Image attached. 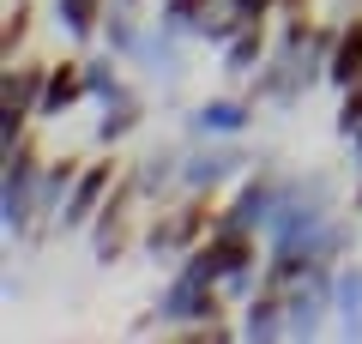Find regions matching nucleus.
I'll list each match as a JSON object with an SVG mask.
<instances>
[{"label": "nucleus", "mask_w": 362, "mask_h": 344, "mask_svg": "<svg viewBox=\"0 0 362 344\" xmlns=\"http://www.w3.org/2000/svg\"><path fill=\"white\" fill-rule=\"evenodd\" d=\"M211 205L218 200H206V193H181V200L157 205V212L145 217V229H139V254L151 260V266L175 272L181 260L211 236Z\"/></svg>", "instance_id": "f257e3e1"}, {"label": "nucleus", "mask_w": 362, "mask_h": 344, "mask_svg": "<svg viewBox=\"0 0 362 344\" xmlns=\"http://www.w3.org/2000/svg\"><path fill=\"white\" fill-rule=\"evenodd\" d=\"M37 188H42V151L37 139L0 151V229L6 242H25L37 236Z\"/></svg>", "instance_id": "f03ea898"}, {"label": "nucleus", "mask_w": 362, "mask_h": 344, "mask_svg": "<svg viewBox=\"0 0 362 344\" xmlns=\"http://www.w3.org/2000/svg\"><path fill=\"white\" fill-rule=\"evenodd\" d=\"M266 157L247 139H187V157H181V193H206V200H223L247 169H259Z\"/></svg>", "instance_id": "7ed1b4c3"}, {"label": "nucleus", "mask_w": 362, "mask_h": 344, "mask_svg": "<svg viewBox=\"0 0 362 344\" xmlns=\"http://www.w3.org/2000/svg\"><path fill=\"white\" fill-rule=\"evenodd\" d=\"M284 302H290V338H296V344L326 338L332 320H338V266L314 260V266L284 290Z\"/></svg>", "instance_id": "20e7f679"}, {"label": "nucleus", "mask_w": 362, "mask_h": 344, "mask_svg": "<svg viewBox=\"0 0 362 344\" xmlns=\"http://www.w3.org/2000/svg\"><path fill=\"white\" fill-rule=\"evenodd\" d=\"M139 188L127 181V169H121V181H115V193L103 200V212L90 217V229H85V242H90V260L97 266H121V254H127L133 242H139V229L145 224H133V212H139Z\"/></svg>", "instance_id": "39448f33"}, {"label": "nucleus", "mask_w": 362, "mask_h": 344, "mask_svg": "<svg viewBox=\"0 0 362 344\" xmlns=\"http://www.w3.org/2000/svg\"><path fill=\"white\" fill-rule=\"evenodd\" d=\"M259 121V103L247 91H218V97L181 109V139H247Z\"/></svg>", "instance_id": "423d86ee"}, {"label": "nucleus", "mask_w": 362, "mask_h": 344, "mask_svg": "<svg viewBox=\"0 0 362 344\" xmlns=\"http://www.w3.org/2000/svg\"><path fill=\"white\" fill-rule=\"evenodd\" d=\"M157 320H163L169 332L181 326H206V320H223V308H230V296H223V284H199V278H181V272H169V284L157 290Z\"/></svg>", "instance_id": "0eeeda50"}, {"label": "nucleus", "mask_w": 362, "mask_h": 344, "mask_svg": "<svg viewBox=\"0 0 362 344\" xmlns=\"http://www.w3.org/2000/svg\"><path fill=\"white\" fill-rule=\"evenodd\" d=\"M115 181H121L115 151H97V157H85V169H78L73 193H66V205H61V236H85V229H90V217L103 212V200L115 193Z\"/></svg>", "instance_id": "6e6552de"}, {"label": "nucleus", "mask_w": 362, "mask_h": 344, "mask_svg": "<svg viewBox=\"0 0 362 344\" xmlns=\"http://www.w3.org/2000/svg\"><path fill=\"white\" fill-rule=\"evenodd\" d=\"M181 157H187V139L175 133V139H157L151 151L127 169V181L139 188V200L151 205V212H157V205H169V200H181Z\"/></svg>", "instance_id": "1a4fd4ad"}, {"label": "nucleus", "mask_w": 362, "mask_h": 344, "mask_svg": "<svg viewBox=\"0 0 362 344\" xmlns=\"http://www.w3.org/2000/svg\"><path fill=\"white\" fill-rule=\"evenodd\" d=\"M187 49H194L187 37H175L169 25H151V30H145L139 61H133L139 85H163L169 97H175V85H187Z\"/></svg>", "instance_id": "9d476101"}, {"label": "nucleus", "mask_w": 362, "mask_h": 344, "mask_svg": "<svg viewBox=\"0 0 362 344\" xmlns=\"http://www.w3.org/2000/svg\"><path fill=\"white\" fill-rule=\"evenodd\" d=\"M78 169H85L78 157H49V164H42V188H37V236H30V248L49 242V236H61V205H66V193H73Z\"/></svg>", "instance_id": "9b49d317"}, {"label": "nucleus", "mask_w": 362, "mask_h": 344, "mask_svg": "<svg viewBox=\"0 0 362 344\" xmlns=\"http://www.w3.org/2000/svg\"><path fill=\"white\" fill-rule=\"evenodd\" d=\"M247 97H254L259 109H296V103L308 97V85H302L296 61H284V55L272 49L266 61H259V73L247 79Z\"/></svg>", "instance_id": "f8f14e48"}, {"label": "nucleus", "mask_w": 362, "mask_h": 344, "mask_svg": "<svg viewBox=\"0 0 362 344\" xmlns=\"http://www.w3.org/2000/svg\"><path fill=\"white\" fill-rule=\"evenodd\" d=\"M242 332L247 344H284L290 338V302H284V290H272V284H259V296L254 302H242Z\"/></svg>", "instance_id": "ddd939ff"}, {"label": "nucleus", "mask_w": 362, "mask_h": 344, "mask_svg": "<svg viewBox=\"0 0 362 344\" xmlns=\"http://www.w3.org/2000/svg\"><path fill=\"white\" fill-rule=\"evenodd\" d=\"M266 55H272V25H242V30L218 49V73L230 79V85H247V79L259 73Z\"/></svg>", "instance_id": "4468645a"}, {"label": "nucleus", "mask_w": 362, "mask_h": 344, "mask_svg": "<svg viewBox=\"0 0 362 344\" xmlns=\"http://www.w3.org/2000/svg\"><path fill=\"white\" fill-rule=\"evenodd\" d=\"M85 97V61L78 55H66V61L49 67V85H42V103H37V121H61V115H73Z\"/></svg>", "instance_id": "2eb2a0df"}, {"label": "nucleus", "mask_w": 362, "mask_h": 344, "mask_svg": "<svg viewBox=\"0 0 362 344\" xmlns=\"http://www.w3.org/2000/svg\"><path fill=\"white\" fill-rule=\"evenodd\" d=\"M49 13H54V25H61L66 49L85 55V49H97V30H103L109 0H49Z\"/></svg>", "instance_id": "dca6fc26"}, {"label": "nucleus", "mask_w": 362, "mask_h": 344, "mask_svg": "<svg viewBox=\"0 0 362 344\" xmlns=\"http://www.w3.org/2000/svg\"><path fill=\"white\" fill-rule=\"evenodd\" d=\"M42 85H49V61H6V73H0V109H18V115L37 121Z\"/></svg>", "instance_id": "f3484780"}, {"label": "nucleus", "mask_w": 362, "mask_h": 344, "mask_svg": "<svg viewBox=\"0 0 362 344\" xmlns=\"http://www.w3.org/2000/svg\"><path fill=\"white\" fill-rule=\"evenodd\" d=\"M145 18H139V6H109L103 13V30H97V42H103L109 55H121V61H139V49H145Z\"/></svg>", "instance_id": "a211bd4d"}, {"label": "nucleus", "mask_w": 362, "mask_h": 344, "mask_svg": "<svg viewBox=\"0 0 362 344\" xmlns=\"http://www.w3.org/2000/svg\"><path fill=\"white\" fill-rule=\"evenodd\" d=\"M362 79V13L338 18V49H332V67H326V91H350Z\"/></svg>", "instance_id": "6ab92c4d"}, {"label": "nucleus", "mask_w": 362, "mask_h": 344, "mask_svg": "<svg viewBox=\"0 0 362 344\" xmlns=\"http://www.w3.org/2000/svg\"><path fill=\"white\" fill-rule=\"evenodd\" d=\"M139 127H145V97L109 103V109H97V127H90V145H97V151H115V145H127Z\"/></svg>", "instance_id": "aec40b11"}, {"label": "nucleus", "mask_w": 362, "mask_h": 344, "mask_svg": "<svg viewBox=\"0 0 362 344\" xmlns=\"http://www.w3.org/2000/svg\"><path fill=\"white\" fill-rule=\"evenodd\" d=\"M338 338H362V260H344L338 266Z\"/></svg>", "instance_id": "412c9836"}, {"label": "nucleus", "mask_w": 362, "mask_h": 344, "mask_svg": "<svg viewBox=\"0 0 362 344\" xmlns=\"http://www.w3.org/2000/svg\"><path fill=\"white\" fill-rule=\"evenodd\" d=\"M30 25H37V13H30V0H6V30H0V61H18L30 42Z\"/></svg>", "instance_id": "4be33fe9"}, {"label": "nucleus", "mask_w": 362, "mask_h": 344, "mask_svg": "<svg viewBox=\"0 0 362 344\" xmlns=\"http://www.w3.org/2000/svg\"><path fill=\"white\" fill-rule=\"evenodd\" d=\"M332 127H338V139H344V145L362 133V79H356L350 91H338V115H332Z\"/></svg>", "instance_id": "5701e85b"}, {"label": "nucleus", "mask_w": 362, "mask_h": 344, "mask_svg": "<svg viewBox=\"0 0 362 344\" xmlns=\"http://www.w3.org/2000/svg\"><path fill=\"white\" fill-rule=\"evenodd\" d=\"M230 13L242 25H278V0H230Z\"/></svg>", "instance_id": "b1692460"}, {"label": "nucleus", "mask_w": 362, "mask_h": 344, "mask_svg": "<svg viewBox=\"0 0 362 344\" xmlns=\"http://www.w3.org/2000/svg\"><path fill=\"white\" fill-rule=\"evenodd\" d=\"M350 212L362 217V169H356V188H350Z\"/></svg>", "instance_id": "393cba45"}, {"label": "nucleus", "mask_w": 362, "mask_h": 344, "mask_svg": "<svg viewBox=\"0 0 362 344\" xmlns=\"http://www.w3.org/2000/svg\"><path fill=\"white\" fill-rule=\"evenodd\" d=\"M350 169H362V133L350 139Z\"/></svg>", "instance_id": "a878e982"}, {"label": "nucleus", "mask_w": 362, "mask_h": 344, "mask_svg": "<svg viewBox=\"0 0 362 344\" xmlns=\"http://www.w3.org/2000/svg\"><path fill=\"white\" fill-rule=\"evenodd\" d=\"M109 6H139V13H145V6H151V0H109Z\"/></svg>", "instance_id": "bb28decb"}]
</instances>
